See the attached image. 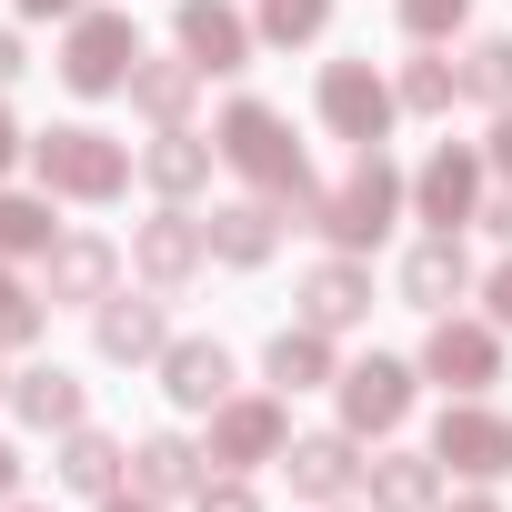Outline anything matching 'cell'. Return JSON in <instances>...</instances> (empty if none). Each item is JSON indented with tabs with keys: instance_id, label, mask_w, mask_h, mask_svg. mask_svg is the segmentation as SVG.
<instances>
[{
	"instance_id": "f546056e",
	"label": "cell",
	"mask_w": 512,
	"mask_h": 512,
	"mask_svg": "<svg viewBox=\"0 0 512 512\" xmlns=\"http://www.w3.org/2000/svg\"><path fill=\"white\" fill-rule=\"evenodd\" d=\"M462 101H482V111H512V31H482V41H462Z\"/></svg>"
},
{
	"instance_id": "d590c367",
	"label": "cell",
	"mask_w": 512,
	"mask_h": 512,
	"mask_svg": "<svg viewBox=\"0 0 512 512\" xmlns=\"http://www.w3.org/2000/svg\"><path fill=\"white\" fill-rule=\"evenodd\" d=\"M482 231L512 251V181H502V191H482Z\"/></svg>"
},
{
	"instance_id": "4dcf8cb0",
	"label": "cell",
	"mask_w": 512,
	"mask_h": 512,
	"mask_svg": "<svg viewBox=\"0 0 512 512\" xmlns=\"http://www.w3.org/2000/svg\"><path fill=\"white\" fill-rule=\"evenodd\" d=\"M251 31H262L272 51H312L332 31V0H251Z\"/></svg>"
},
{
	"instance_id": "603a6c76",
	"label": "cell",
	"mask_w": 512,
	"mask_h": 512,
	"mask_svg": "<svg viewBox=\"0 0 512 512\" xmlns=\"http://www.w3.org/2000/svg\"><path fill=\"white\" fill-rule=\"evenodd\" d=\"M211 161H221V141H211V131H191V121L141 141V181H151L161 201H201V191H211Z\"/></svg>"
},
{
	"instance_id": "ffe728a7",
	"label": "cell",
	"mask_w": 512,
	"mask_h": 512,
	"mask_svg": "<svg viewBox=\"0 0 512 512\" xmlns=\"http://www.w3.org/2000/svg\"><path fill=\"white\" fill-rule=\"evenodd\" d=\"M462 292H482V282H472L462 231H422V241L402 251V302H412V312H452Z\"/></svg>"
},
{
	"instance_id": "1f68e13d",
	"label": "cell",
	"mask_w": 512,
	"mask_h": 512,
	"mask_svg": "<svg viewBox=\"0 0 512 512\" xmlns=\"http://www.w3.org/2000/svg\"><path fill=\"white\" fill-rule=\"evenodd\" d=\"M392 11H402V31H412V41H432V51L472 31V0H392Z\"/></svg>"
},
{
	"instance_id": "836d02e7",
	"label": "cell",
	"mask_w": 512,
	"mask_h": 512,
	"mask_svg": "<svg viewBox=\"0 0 512 512\" xmlns=\"http://www.w3.org/2000/svg\"><path fill=\"white\" fill-rule=\"evenodd\" d=\"M482 312H492V322H502V332H512V251H502V262H492V272H482Z\"/></svg>"
},
{
	"instance_id": "74e56055",
	"label": "cell",
	"mask_w": 512,
	"mask_h": 512,
	"mask_svg": "<svg viewBox=\"0 0 512 512\" xmlns=\"http://www.w3.org/2000/svg\"><path fill=\"white\" fill-rule=\"evenodd\" d=\"M21 482H31V462H21V442H0V512L21 502Z\"/></svg>"
},
{
	"instance_id": "9a60e30c",
	"label": "cell",
	"mask_w": 512,
	"mask_h": 512,
	"mask_svg": "<svg viewBox=\"0 0 512 512\" xmlns=\"http://www.w3.org/2000/svg\"><path fill=\"white\" fill-rule=\"evenodd\" d=\"M41 292H51V312H61V302H71V312H101V302L121 292V241H101V231H61L51 262H41Z\"/></svg>"
},
{
	"instance_id": "f35d334b",
	"label": "cell",
	"mask_w": 512,
	"mask_h": 512,
	"mask_svg": "<svg viewBox=\"0 0 512 512\" xmlns=\"http://www.w3.org/2000/svg\"><path fill=\"white\" fill-rule=\"evenodd\" d=\"M11 11H21V21H81L91 0H11Z\"/></svg>"
},
{
	"instance_id": "30bf717a",
	"label": "cell",
	"mask_w": 512,
	"mask_h": 512,
	"mask_svg": "<svg viewBox=\"0 0 512 512\" xmlns=\"http://www.w3.org/2000/svg\"><path fill=\"white\" fill-rule=\"evenodd\" d=\"M131 272H141L151 292H191V282L211 272V221H201L191 201H161L151 221H131Z\"/></svg>"
},
{
	"instance_id": "f6af8a7d",
	"label": "cell",
	"mask_w": 512,
	"mask_h": 512,
	"mask_svg": "<svg viewBox=\"0 0 512 512\" xmlns=\"http://www.w3.org/2000/svg\"><path fill=\"white\" fill-rule=\"evenodd\" d=\"M332 512H352V502H332ZM362 512H372V502H362Z\"/></svg>"
},
{
	"instance_id": "2e32d148",
	"label": "cell",
	"mask_w": 512,
	"mask_h": 512,
	"mask_svg": "<svg viewBox=\"0 0 512 512\" xmlns=\"http://www.w3.org/2000/svg\"><path fill=\"white\" fill-rule=\"evenodd\" d=\"M161 302H171V292H151V282H141V292H111V302L91 312V352L121 362V372H131V362H161V352H171V312H161Z\"/></svg>"
},
{
	"instance_id": "44dd1931",
	"label": "cell",
	"mask_w": 512,
	"mask_h": 512,
	"mask_svg": "<svg viewBox=\"0 0 512 512\" xmlns=\"http://www.w3.org/2000/svg\"><path fill=\"white\" fill-rule=\"evenodd\" d=\"M11 412L61 442L71 422H91V382H81L71 362H21V372H11Z\"/></svg>"
},
{
	"instance_id": "7402d4cb",
	"label": "cell",
	"mask_w": 512,
	"mask_h": 512,
	"mask_svg": "<svg viewBox=\"0 0 512 512\" xmlns=\"http://www.w3.org/2000/svg\"><path fill=\"white\" fill-rule=\"evenodd\" d=\"M51 472H61V492H81V502H111V492L131 482V442H111L101 422H71V432L51 442Z\"/></svg>"
},
{
	"instance_id": "6da1fadb",
	"label": "cell",
	"mask_w": 512,
	"mask_h": 512,
	"mask_svg": "<svg viewBox=\"0 0 512 512\" xmlns=\"http://www.w3.org/2000/svg\"><path fill=\"white\" fill-rule=\"evenodd\" d=\"M211 141H221V171H241L251 191H272L292 231L322 221V191H332V181H312V151L292 141V121H282L272 101H231V111L211 121Z\"/></svg>"
},
{
	"instance_id": "83f0119b",
	"label": "cell",
	"mask_w": 512,
	"mask_h": 512,
	"mask_svg": "<svg viewBox=\"0 0 512 512\" xmlns=\"http://www.w3.org/2000/svg\"><path fill=\"white\" fill-rule=\"evenodd\" d=\"M392 91H402V111H412V121H442V111L462 101V61H442L432 41H412V61L392 71Z\"/></svg>"
},
{
	"instance_id": "8d00e7d4",
	"label": "cell",
	"mask_w": 512,
	"mask_h": 512,
	"mask_svg": "<svg viewBox=\"0 0 512 512\" xmlns=\"http://www.w3.org/2000/svg\"><path fill=\"white\" fill-rule=\"evenodd\" d=\"M482 161H492V181H512V111H492V141H482Z\"/></svg>"
},
{
	"instance_id": "3957f363",
	"label": "cell",
	"mask_w": 512,
	"mask_h": 512,
	"mask_svg": "<svg viewBox=\"0 0 512 512\" xmlns=\"http://www.w3.org/2000/svg\"><path fill=\"white\" fill-rule=\"evenodd\" d=\"M412 211V171L392 161V151H352V171L322 191V241L332 251H372V241H392V221Z\"/></svg>"
},
{
	"instance_id": "5b68a950",
	"label": "cell",
	"mask_w": 512,
	"mask_h": 512,
	"mask_svg": "<svg viewBox=\"0 0 512 512\" xmlns=\"http://www.w3.org/2000/svg\"><path fill=\"white\" fill-rule=\"evenodd\" d=\"M51 71H61L71 101H111V91H131V71H141V21H131V11H81V21H61Z\"/></svg>"
},
{
	"instance_id": "ab89813d",
	"label": "cell",
	"mask_w": 512,
	"mask_h": 512,
	"mask_svg": "<svg viewBox=\"0 0 512 512\" xmlns=\"http://www.w3.org/2000/svg\"><path fill=\"white\" fill-rule=\"evenodd\" d=\"M21 71H31V51H21V31H11V21H0V91H11Z\"/></svg>"
},
{
	"instance_id": "60d3db41",
	"label": "cell",
	"mask_w": 512,
	"mask_h": 512,
	"mask_svg": "<svg viewBox=\"0 0 512 512\" xmlns=\"http://www.w3.org/2000/svg\"><path fill=\"white\" fill-rule=\"evenodd\" d=\"M101 512H171V502H151V492H131V482H121V492H111Z\"/></svg>"
},
{
	"instance_id": "ac0fdd59",
	"label": "cell",
	"mask_w": 512,
	"mask_h": 512,
	"mask_svg": "<svg viewBox=\"0 0 512 512\" xmlns=\"http://www.w3.org/2000/svg\"><path fill=\"white\" fill-rule=\"evenodd\" d=\"M442 462H432V442L412 452V442H382L372 462H362V502L372 512H442Z\"/></svg>"
},
{
	"instance_id": "cb8c5ba5",
	"label": "cell",
	"mask_w": 512,
	"mask_h": 512,
	"mask_svg": "<svg viewBox=\"0 0 512 512\" xmlns=\"http://www.w3.org/2000/svg\"><path fill=\"white\" fill-rule=\"evenodd\" d=\"M191 101H201V61H191V51H141V71H131V111H141L151 131H181Z\"/></svg>"
},
{
	"instance_id": "f1b7e54d",
	"label": "cell",
	"mask_w": 512,
	"mask_h": 512,
	"mask_svg": "<svg viewBox=\"0 0 512 512\" xmlns=\"http://www.w3.org/2000/svg\"><path fill=\"white\" fill-rule=\"evenodd\" d=\"M41 332H51V292L21 262H0V352H31Z\"/></svg>"
},
{
	"instance_id": "7bdbcfd3",
	"label": "cell",
	"mask_w": 512,
	"mask_h": 512,
	"mask_svg": "<svg viewBox=\"0 0 512 512\" xmlns=\"http://www.w3.org/2000/svg\"><path fill=\"white\" fill-rule=\"evenodd\" d=\"M11 512H51V502H11Z\"/></svg>"
},
{
	"instance_id": "52a82bcc",
	"label": "cell",
	"mask_w": 512,
	"mask_h": 512,
	"mask_svg": "<svg viewBox=\"0 0 512 512\" xmlns=\"http://www.w3.org/2000/svg\"><path fill=\"white\" fill-rule=\"evenodd\" d=\"M201 422H211V432H201L211 472H262V462L292 452V392H231V402L201 412Z\"/></svg>"
},
{
	"instance_id": "7a4b0ae2",
	"label": "cell",
	"mask_w": 512,
	"mask_h": 512,
	"mask_svg": "<svg viewBox=\"0 0 512 512\" xmlns=\"http://www.w3.org/2000/svg\"><path fill=\"white\" fill-rule=\"evenodd\" d=\"M31 181L51 191V201H81V211H111L131 181H141V151L131 141H111L101 121H51L41 141H31Z\"/></svg>"
},
{
	"instance_id": "e0dca14e",
	"label": "cell",
	"mask_w": 512,
	"mask_h": 512,
	"mask_svg": "<svg viewBox=\"0 0 512 512\" xmlns=\"http://www.w3.org/2000/svg\"><path fill=\"white\" fill-rule=\"evenodd\" d=\"M282 201L272 191H241V201H211V262L221 272H262L272 251H282Z\"/></svg>"
},
{
	"instance_id": "5bb4252c",
	"label": "cell",
	"mask_w": 512,
	"mask_h": 512,
	"mask_svg": "<svg viewBox=\"0 0 512 512\" xmlns=\"http://www.w3.org/2000/svg\"><path fill=\"white\" fill-rule=\"evenodd\" d=\"M292 322H312V332H362L372 322V262L362 251H322V262L302 272V292H292Z\"/></svg>"
},
{
	"instance_id": "d4e9b609",
	"label": "cell",
	"mask_w": 512,
	"mask_h": 512,
	"mask_svg": "<svg viewBox=\"0 0 512 512\" xmlns=\"http://www.w3.org/2000/svg\"><path fill=\"white\" fill-rule=\"evenodd\" d=\"M262 382H272V392H332V382H342V352H332V332H312V322H282V332L262 342Z\"/></svg>"
},
{
	"instance_id": "9c48e42d",
	"label": "cell",
	"mask_w": 512,
	"mask_h": 512,
	"mask_svg": "<svg viewBox=\"0 0 512 512\" xmlns=\"http://www.w3.org/2000/svg\"><path fill=\"white\" fill-rule=\"evenodd\" d=\"M432 462H442L452 482H502V472H512V412H492L482 392H472V402L442 392V412H432Z\"/></svg>"
},
{
	"instance_id": "277c9868",
	"label": "cell",
	"mask_w": 512,
	"mask_h": 512,
	"mask_svg": "<svg viewBox=\"0 0 512 512\" xmlns=\"http://www.w3.org/2000/svg\"><path fill=\"white\" fill-rule=\"evenodd\" d=\"M312 111H322V131H332V141L382 151V141H392V121H402V91H392V71H382L372 51H342V61H322Z\"/></svg>"
},
{
	"instance_id": "7c38bea8",
	"label": "cell",
	"mask_w": 512,
	"mask_h": 512,
	"mask_svg": "<svg viewBox=\"0 0 512 512\" xmlns=\"http://www.w3.org/2000/svg\"><path fill=\"white\" fill-rule=\"evenodd\" d=\"M171 51H191L201 81H231V71H251L262 31H251L241 0H171Z\"/></svg>"
},
{
	"instance_id": "ee69618b",
	"label": "cell",
	"mask_w": 512,
	"mask_h": 512,
	"mask_svg": "<svg viewBox=\"0 0 512 512\" xmlns=\"http://www.w3.org/2000/svg\"><path fill=\"white\" fill-rule=\"evenodd\" d=\"M0 402H11V372H0Z\"/></svg>"
},
{
	"instance_id": "4316f807",
	"label": "cell",
	"mask_w": 512,
	"mask_h": 512,
	"mask_svg": "<svg viewBox=\"0 0 512 512\" xmlns=\"http://www.w3.org/2000/svg\"><path fill=\"white\" fill-rule=\"evenodd\" d=\"M51 241H61L51 191H11L0 181V262H51Z\"/></svg>"
},
{
	"instance_id": "8fae6325",
	"label": "cell",
	"mask_w": 512,
	"mask_h": 512,
	"mask_svg": "<svg viewBox=\"0 0 512 512\" xmlns=\"http://www.w3.org/2000/svg\"><path fill=\"white\" fill-rule=\"evenodd\" d=\"M482 191H492L482 141H442V151L412 171V221H432V231H472V221H482Z\"/></svg>"
},
{
	"instance_id": "d6a6232c",
	"label": "cell",
	"mask_w": 512,
	"mask_h": 512,
	"mask_svg": "<svg viewBox=\"0 0 512 512\" xmlns=\"http://www.w3.org/2000/svg\"><path fill=\"white\" fill-rule=\"evenodd\" d=\"M191 512H262V492H251V472H201Z\"/></svg>"
},
{
	"instance_id": "484cf974",
	"label": "cell",
	"mask_w": 512,
	"mask_h": 512,
	"mask_svg": "<svg viewBox=\"0 0 512 512\" xmlns=\"http://www.w3.org/2000/svg\"><path fill=\"white\" fill-rule=\"evenodd\" d=\"M201 472H211V452L181 442V432H141L131 442V492H151V502H191Z\"/></svg>"
},
{
	"instance_id": "4fadbf2b",
	"label": "cell",
	"mask_w": 512,
	"mask_h": 512,
	"mask_svg": "<svg viewBox=\"0 0 512 512\" xmlns=\"http://www.w3.org/2000/svg\"><path fill=\"white\" fill-rule=\"evenodd\" d=\"M362 432H292V452H282V482H292V502H312V512H332V502H352L362 492Z\"/></svg>"
},
{
	"instance_id": "8992f818",
	"label": "cell",
	"mask_w": 512,
	"mask_h": 512,
	"mask_svg": "<svg viewBox=\"0 0 512 512\" xmlns=\"http://www.w3.org/2000/svg\"><path fill=\"white\" fill-rule=\"evenodd\" d=\"M332 402H342V432L392 442V432L412 422V402H422V362H402V352H362V362H342Z\"/></svg>"
},
{
	"instance_id": "b9f144b4",
	"label": "cell",
	"mask_w": 512,
	"mask_h": 512,
	"mask_svg": "<svg viewBox=\"0 0 512 512\" xmlns=\"http://www.w3.org/2000/svg\"><path fill=\"white\" fill-rule=\"evenodd\" d=\"M442 512H502V502H492V482H472V492H462V502H442Z\"/></svg>"
},
{
	"instance_id": "e575fe53",
	"label": "cell",
	"mask_w": 512,
	"mask_h": 512,
	"mask_svg": "<svg viewBox=\"0 0 512 512\" xmlns=\"http://www.w3.org/2000/svg\"><path fill=\"white\" fill-rule=\"evenodd\" d=\"M21 161H31V131H21V121H11V101H0V181H11V171H21Z\"/></svg>"
},
{
	"instance_id": "d6986e66",
	"label": "cell",
	"mask_w": 512,
	"mask_h": 512,
	"mask_svg": "<svg viewBox=\"0 0 512 512\" xmlns=\"http://www.w3.org/2000/svg\"><path fill=\"white\" fill-rule=\"evenodd\" d=\"M151 372H161L171 412H221V402H231V352H221L211 332H171V352H161Z\"/></svg>"
},
{
	"instance_id": "ba28073f",
	"label": "cell",
	"mask_w": 512,
	"mask_h": 512,
	"mask_svg": "<svg viewBox=\"0 0 512 512\" xmlns=\"http://www.w3.org/2000/svg\"><path fill=\"white\" fill-rule=\"evenodd\" d=\"M422 382H442L452 402L492 392V382H502V322H492V312H432V332H422Z\"/></svg>"
}]
</instances>
